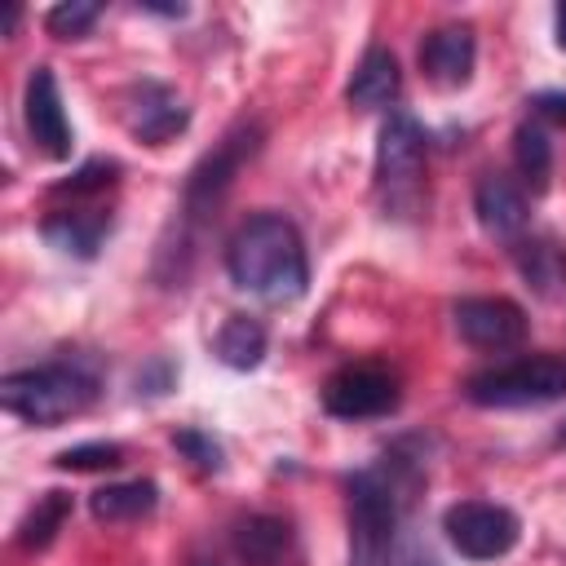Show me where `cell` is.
<instances>
[{
  "label": "cell",
  "instance_id": "cell-8",
  "mask_svg": "<svg viewBox=\"0 0 566 566\" xmlns=\"http://www.w3.org/2000/svg\"><path fill=\"white\" fill-rule=\"evenodd\" d=\"M398 376L376 367V363H354L340 367L323 385V411L336 420H376L398 407Z\"/></svg>",
  "mask_w": 566,
  "mask_h": 566
},
{
  "label": "cell",
  "instance_id": "cell-28",
  "mask_svg": "<svg viewBox=\"0 0 566 566\" xmlns=\"http://www.w3.org/2000/svg\"><path fill=\"white\" fill-rule=\"evenodd\" d=\"M137 9H142V13H159V18H186V4H155V0H142Z\"/></svg>",
  "mask_w": 566,
  "mask_h": 566
},
{
  "label": "cell",
  "instance_id": "cell-21",
  "mask_svg": "<svg viewBox=\"0 0 566 566\" xmlns=\"http://www.w3.org/2000/svg\"><path fill=\"white\" fill-rule=\"evenodd\" d=\"M66 517H71V495H66V491H44V495H35V504H31V509L22 513V522H18V544H22L27 553L49 548Z\"/></svg>",
  "mask_w": 566,
  "mask_h": 566
},
{
  "label": "cell",
  "instance_id": "cell-6",
  "mask_svg": "<svg viewBox=\"0 0 566 566\" xmlns=\"http://www.w3.org/2000/svg\"><path fill=\"white\" fill-rule=\"evenodd\" d=\"M261 142H265L261 119H234L221 133V142L190 168V177L181 186V212H186L190 226H199L208 212H217V203L226 199V190L234 186V177L243 172V164L261 150Z\"/></svg>",
  "mask_w": 566,
  "mask_h": 566
},
{
  "label": "cell",
  "instance_id": "cell-30",
  "mask_svg": "<svg viewBox=\"0 0 566 566\" xmlns=\"http://www.w3.org/2000/svg\"><path fill=\"white\" fill-rule=\"evenodd\" d=\"M407 566H438V562H433L429 553H411V557H407Z\"/></svg>",
  "mask_w": 566,
  "mask_h": 566
},
{
  "label": "cell",
  "instance_id": "cell-2",
  "mask_svg": "<svg viewBox=\"0 0 566 566\" xmlns=\"http://www.w3.org/2000/svg\"><path fill=\"white\" fill-rule=\"evenodd\" d=\"M97 385L102 380L84 358H57V363L9 371L0 380V407L27 424L49 429L88 411L97 402Z\"/></svg>",
  "mask_w": 566,
  "mask_h": 566
},
{
  "label": "cell",
  "instance_id": "cell-23",
  "mask_svg": "<svg viewBox=\"0 0 566 566\" xmlns=\"http://www.w3.org/2000/svg\"><path fill=\"white\" fill-rule=\"evenodd\" d=\"M53 464L66 469V473L119 469V464H124V447H119V442H75V447H66V451H57Z\"/></svg>",
  "mask_w": 566,
  "mask_h": 566
},
{
  "label": "cell",
  "instance_id": "cell-5",
  "mask_svg": "<svg viewBox=\"0 0 566 566\" xmlns=\"http://www.w3.org/2000/svg\"><path fill=\"white\" fill-rule=\"evenodd\" d=\"M464 398L473 407H544L566 398V358L531 354L500 367H486L464 380Z\"/></svg>",
  "mask_w": 566,
  "mask_h": 566
},
{
  "label": "cell",
  "instance_id": "cell-1",
  "mask_svg": "<svg viewBox=\"0 0 566 566\" xmlns=\"http://www.w3.org/2000/svg\"><path fill=\"white\" fill-rule=\"evenodd\" d=\"M226 274L239 292L265 305H292L310 287L301 230L283 212H252L226 243Z\"/></svg>",
  "mask_w": 566,
  "mask_h": 566
},
{
  "label": "cell",
  "instance_id": "cell-22",
  "mask_svg": "<svg viewBox=\"0 0 566 566\" xmlns=\"http://www.w3.org/2000/svg\"><path fill=\"white\" fill-rule=\"evenodd\" d=\"M97 18H102V4H93V0H62V4H53L44 13V31L53 40H80V35L93 31Z\"/></svg>",
  "mask_w": 566,
  "mask_h": 566
},
{
  "label": "cell",
  "instance_id": "cell-20",
  "mask_svg": "<svg viewBox=\"0 0 566 566\" xmlns=\"http://www.w3.org/2000/svg\"><path fill=\"white\" fill-rule=\"evenodd\" d=\"M212 349H217V358H221L226 367L252 371V367L265 358V327H261L256 318H248V314H230V318L221 323Z\"/></svg>",
  "mask_w": 566,
  "mask_h": 566
},
{
  "label": "cell",
  "instance_id": "cell-26",
  "mask_svg": "<svg viewBox=\"0 0 566 566\" xmlns=\"http://www.w3.org/2000/svg\"><path fill=\"white\" fill-rule=\"evenodd\" d=\"M172 380H177L172 363H168V358H150V363L137 371V394L159 398V394H168V389H172Z\"/></svg>",
  "mask_w": 566,
  "mask_h": 566
},
{
  "label": "cell",
  "instance_id": "cell-12",
  "mask_svg": "<svg viewBox=\"0 0 566 566\" xmlns=\"http://www.w3.org/2000/svg\"><path fill=\"white\" fill-rule=\"evenodd\" d=\"M473 57H478V40L469 22L433 27L420 40V71L433 88H464L473 75Z\"/></svg>",
  "mask_w": 566,
  "mask_h": 566
},
{
  "label": "cell",
  "instance_id": "cell-10",
  "mask_svg": "<svg viewBox=\"0 0 566 566\" xmlns=\"http://www.w3.org/2000/svg\"><path fill=\"white\" fill-rule=\"evenodd\" d=\"M455 332L478 349H513L526 340V310L509 296H464L451 310Z\"/></svg>",
  "mask_w": 566,
  "mask_h": 566
},
{
  "label": "cell",
  "instance_id": "cell-27",
  "mask_svg": "<svg viewBox=\"0 0 566 566\" xmlns=\"http://www.w3.org/2000/svg\"><path fill=\"white\" fill-rule=\"evenodd\" d=\"M531 106H535L539 115H548V119H562V124H566V93H535V97H531Z\"/></svg>",
  "mask_w": 566,
  "mask_h": 566
},
{
  "label": "cell",
  "instance_id": "cell-13",
  "mask_svg": "<svg viewBox=\"0 0 566 566\" xmlns=\"http://www.w3.org/2000/svg\"><path fill=\"white\" fill-rule=\"evenodd\" d=\"M473 212L482 221L486 234L495 239H522L526 234V221H531V208H526V195L513 177L504 172H482L478 186H473Z\"/></svg>",
  "mask_w": 566,
  "mask_h": 566
},
{
  "label": "cell",
  "instance_id": "cell-9",
  "mask_svg": "<svg viewBox=\"0 0 566 566\" xmlns=\"http://www.w3.org/2000/svg\"><path fill=\"white\" fill-rule=\"evenodd\" d=\"M119 119H124V128H128L137 142L164 146V142H172L177 133H186L190 106L177 97V88H168V84H159V80H137V84H128L124 97H119Z\"/></svg>",
  "mask_w": 566,
  "mask_h": 566
},
{
  "label": "cell",
  "instance_id": "cell-3",
  "mask_svg": "<svg viewBox=\"0 0 566 566\" xmlns=\"http://www.w3.org/2000/svg\"><path fill=\"white\" fill-rule=\"evenodd\" d=\"M371 186L385 217L416 221L424 212V128L407 111H394L380 124Z\"/></svg>",
  "mask_w": 566,
  "mask_h": 566
},
{
  "label": "cell",
  "instance_id": "cell-14",
  "mask_svg": "<svg viewBox=\"0 0 566 566\" xmlns=\"http://www.w3.org/2000/svg\"><path fill=\"white\" fill-rule=\"evenodd\" d=\"M40 234L66 252V256H80V261H93L111 234V212L106 208H53L44 221H40Z\"/></svg>",
  "mask_w": 566,
  "mask_h": 566
},
{
  "label": "cell",
  "instance_id": "cell-15",
  "mask_svg": "<svg viewBox=\"0 0 566 566\" xmlns=\"http://www.w3.org/2000/svg\"><path fill=\"white\" fill-rule=\"evenodd\" d=\"M509 256L535 296L557 301L566 292V248L557 243V234H522L509 243Z\"/></svg>",
  "mask_w": 566,
  "mask_h": 566
},
{
  "label": "cell",
  "instance_id": "cell-19",
  "mask_svg": "<svg viewBox=\"0 0 566 566\" xmlns=\"http://www.w3.org/2000/svg\"><path fill=\"white\" fill-rule=\"evenodd\" d=\"M513 164H517V177H522V186L531 195L548 190V181H553V142H548V133L535 119L517 124V133H513Z\"/></svg>",
  "mask_w": 566,
  "mask_h": 566
},
{
  "label": "cell",
  "instance_id": "cell-29",
  "mask_svg": "<svg viewBox=\"0 0 566 566\" xmlns=\"http://www.w3.org/2000/svg\"><path fill=\"white\" fill-rule=\"evenodd\" d=\"M557 44L566 49V4H557Z\"/></svg>",
  "mask_w": 566,
  "mask_h": 566
},
{
  "label": "cell",
  "instance_id": "cell-31",
  "mask_svg": "<svg viewBox=\"0 0 566 566\" xmlns=\"http://www.w3.org/2000/svg\"><path fill=\"white\" fill-rule=\"evenodd\" d=\"M13 27H18V9L9 4V13H4V35H13Z\"/></svg>",
  "mask_w": 566,
  "mask_h": 566
},
{
  "label": "cell",
  "instance_id": "cell-33",
  "mask_svg": "<svg viewBox=\"0 0 566 566\" xmlns=\"http://www.w3.org/2000/svg\"><path fill=\"white\" fill-rule=\"evenodd\" d=\"M190 566H217V562H203V557H199V562H190Z\"/></svg>",
  "mask_w": 566,
  "mask_h": 566
},
{
  "label": "cell",
  "instance_id": "cell-7",
  "mask_svg": "<svg viewBox=\"0 0 566 566\" xmlns=\"http://www.w3.org/2000/svg\"><path fill=\"white\" fill-rule=\"evenodd\" d=\"M442 531L451 539V548L469 562H495L504 553H513V544L522 539V522L513 509L491 504V500H460L442 513Z\"/></svg>",
  "mask_w": 566,
  "mask_h": 566
},
{
  "label": "cell",
  "instance_id": "cell-4",
  "mask_svg": "<svg viewBox=\"0 0 566 566\" xmlns=\"http://www.w3.org/2000/svg\"><path fill=\"white\" fill-rule=\"evenodd\" d=\"M345 504H349V566H389L394 526H398L394 478H385L380 469L349 473Z\"/></svg>",
  "mask_w": 566,
  "mask_h": 566
},
{
  "label": "cell",
  "instance_id": "cell-24",
  "mask_svg": "<svg viewBox=\"0 0 566 566\" xmlns=\"http://www.w3.org/2000/svg\"><path fill=\"white\" fill-rule=\"evenodd\" d=\"M115 172H119L115 159H88L80 172H71L66 181H57L53 195H71V199H80V195H97V190L115 186Z\"/></svg>",
  "mask_w": 566,
  "mask_h": 566
},
{
  "label": "cell",
  "instance_id": "cell-17",
  "mask_svg": "<svg viewBox=\"0 0 566 566\" xmlns=\"http://www.w3.org/2000/svg\"><path fill=\"white\" fill-rule=\"evenodd\" d=\"M230 548L243 566H279L292 548V526L274 513H248L230 531Z\"/></svg>",
  "mask_w": 566,
  "mask_h": 566
},
{
  "label": "cell",
  "instance_id": "cell-32",
  "mask_svg": "<svg viewBox=\"0 0 566 566\" xmlns=\"http://www.w3.org/2000/svg\"><path fill=\"white\" fill-rule=\"evenodd\" d=\"M557 442H562V447H566V424H562V429H557Z\"/></svg>",
  "mask_w": 566,
  "mask_h": 566
},
{
  "label": "cell",
  "instance_id": "cell-18",
  "mask_svg": "<svg viewBox=\"0 0 566 566\" xmlns=\"http://www.w3.org/2000/svg\"><path fill=\"white\" fill-rule=\"evenodd\" d=\"M155 504H159V486L150 478L111 482V486L88 495V509H93L97 522H137V517L155 513Z\"/></svg>",
  "mask_w": 566,
  "mask_h": 566
},
{
  "label": "cell",
  "instance_id": "cell-16",
  "mask_svg": "<svg viewBox=\"0 0 566 566\" xmlns=\"http://www.w3.org/2000/svg\"><path fill=\"white\" fill-rule=\"evenodd\" d=\"M398 88H402L398 57H394L385 44H371V49L358 57V66H354V75H349V84H345V102H349L354 111H380V106H389V102L398 97Z\"/></svg>",
  "mask_w": 566,
  "mask_h": 566
},
{
  "label": "cell",
  "instance_id": "cell-25",
  "mask_svg": "<svg viewBox=\"0 0 566 566\" xmlns=\"http://www.w3.org/2000/svg\"><path fill=\"white\" fill-rule=\"evenodd\" d=\"M172 447H177L195 469H203V473H217V469H221V442H217L212 433H203V429H177V433H172Z\"/></svg>",
  "mask_w": 566,
  "mask_h": 566
},
{
  "label": "cell",
  "instance_id": "cell-11",
  "mask_svg": "<svg viewBox=\"0 0 566 566\" xmlns=\"http://www.w3.org/2000/svg\"><path fill=\"white\" fill-rule=\"evenodd\" d=\"M22 119H27V137L40 155L49 159H66L71 155V124H66V111H62V93H57V80L49 66H35L27 75V88H22Z\"/></svg>",
  "mask_w": 566,
  "mask_h": 566
}]
</instances>
